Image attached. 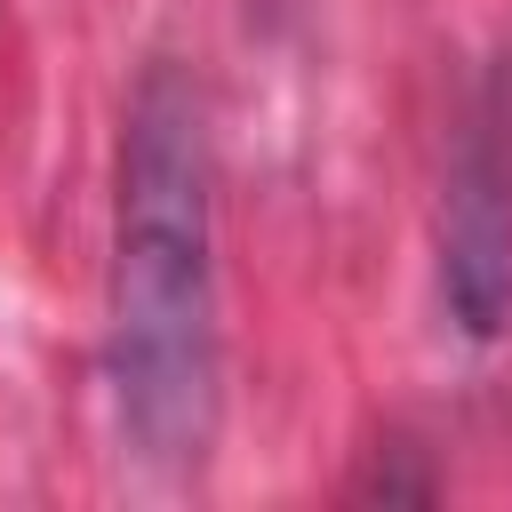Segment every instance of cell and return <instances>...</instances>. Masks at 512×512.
Wrapping results in <instances>:
<instances>
[{"label":"cell","instance_id":"6da1fadb","mask_svg":"<svg viewBox=\"0 0 512 512\" xmlns=\"http://www.w3.org/2000/svg\"><path fill=\"white\" fill-rule=\"evenodd\" d=\"M112 400L120 432L160 472H200L224 408L216 344V160L200 88L152 64L120 136L112 224Z\"/></svg>","mask_w":512,"mask_h":512},{"label":"cell","instance_id":"7a4b0ae2","mask_svg":"<svg viewBox=\"0 0 512 512\" xmlns=\"http://www.w3.org/2000/svg\"><path fill=\"white\" fill-rule=\"evenodd\" d=\"M440 304L472 344L512 328V56H496L464 104L440 184Z\"/></svg>","mask_w":512,"mask_h":512},{"label":"cell","instance_id":"3957f363","mask_svg":"<svg viewBox=\"0 0 512 512\" xmlns=\"http://www.w3.org/2000/svg\"><path fill=\"white\" fill-rule=\"evenodd\" d=\"M272 8H280V0H272Z\"/></svg>","mask_w":512,"mask_h":512}]
</instances>
